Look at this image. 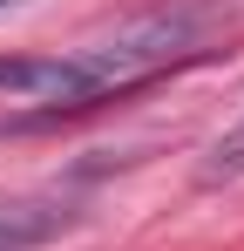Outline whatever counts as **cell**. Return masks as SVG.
<instances>
[{
    "label": "cell",
    "mask_w": 244,
    "mask_h": 251,
    "mask_svg": "<svg viewBox=\"0 0 244 251\" xmlns=\"http://www.w3.org/2000/svg\"><path fill=\"white\" fill-rule=\"evenodd\" d=\"M203 54V14L197 7H156V14H136L109 34L81 41L68 54V75H75V109L102 102V95H122V88L149 82L163 68Z\"/></svg>",
    "instance_id": "obj_1"
},
{
    "label": "cell",
    "mask_w": 244,
    "mask_h": 251,
    "mask_svg": "<svg viewBox=\"0 0 244 251\" xmlns=\"http://www.w3.org/2000/svg\"><path fill=\"white\" fill-rule=\"evenodd\" d=\"M0 95L75 109V75H68V54H0Z\"/></svg>",
    "instance_id": "obj_2"
},
{
    "label": "cell",
    "mask_w": 244,
    "mask_h": 251,
    "mask_svg": "<svg viewBox=\"0 0 244 251\" xmlns=\"http://www.w3.org/2000/svg\"><path fill=\"white\" fill-rule=\"evenodd\" d=\"M75 224L68 197H7L0 204V251H34Z\"/></svg>",
    "instance_id": "obj_3"
},
{
    "label": "cell",
    "mask_w": 244,
    "mask_h": 251,
    "mask_svg": "<svg viewBox=\"0 0 244 251\" xmlns=\"http://www.w3.org/2000/svg\"><path fill=\"white\" fill-rule=\"evenodd\" d=\"M238 176H244V123H231L210 150H203L197 183H203V190H217V183H238Z\"/></svg>",
    "instance_id": "obj_4"
},
{
    "label": "cell",
    "mask_w": 244,
    "mask_h": 251,
    "mask_svg": "<svg viewBox=\"0 0 244 251\" xmlns=\"http://www.w3.org/2000/svg\"><path fill=\"white\" fill-rule=\"evenodd\" d=\"M7 7H21V0H0V14H7Z\"/></svg>",
    "instance_id": "obj_5"
}]
</instances>
